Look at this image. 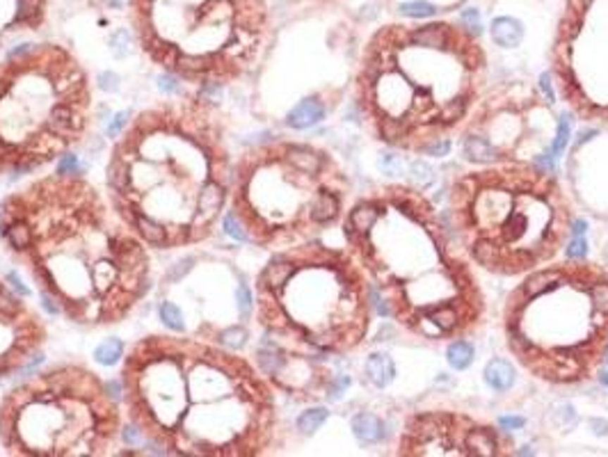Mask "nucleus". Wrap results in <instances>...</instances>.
<instances>
[{"label": "nucleus", "instance_id": "f257e3e1", "mask_svg": "<svg viewBox=\"0 0 608 457\" xmlns=\"http://www.w3.org/2000/svg\"><path fill=\"white\" fill-rule=\"evenodd\" d=\"M0 238L25 263L53 313L115 325L151 286L147 242L80 176H44L0 204Z\"/></svg>", "mask_w": 608, "mask_h": 457}, {"label": "nucleus", "instance_id": "f03ea898", "mask_svg": "<svg viewBox=\"0 0 608 457\" xmlns=\"http://www.w3.org/2000/svg\"><path fill=\"white\" fill-rule=\"evenodd\" d=\"M121 389L137 434L163 453L259 457L275 442L277 405L263 373L201 339H139L126 352Z\"/></svg>", "mask_w": 608, "mask_h": 457}, {"label": "nucleus", "instance_id": "7ed1b4c3", "mask_svg": "<svg viewBox=\"0 0 608 457\" xmlns=\"http://www.w3.org/2000/svg\"><path fill=\"white\" fill-rule=\"evenodd\" d=\"M224 124L206 99H165L121 130L106 170L108 199L149 247L209 240L231 194Z\"/></svg>", "mask_w": 608, "mask_h": 457}, {"label": "nucleus", "instance_id": "20e7f679", "mask_svg": "<svg viewBox=\"0 0 608 457\" xmlns=\"http://www.w3.org/2000/svg\"><path fill=\"white\" fill-rule=\"evenodd\" d=\"M348 251L398 327L426 341H455L485 320V293L433 201L387 183L345 211Z\"/></svg>", "mask_w": 608, "mask_h": 457}, {"label": "nucleus", "instance_id": "39448f33", "mask_svg": "<svg viewBox=\"0 0 608 457\" xmlns=\"http://www.w3.org/2000/svg\"><path fill=\"white\" fill-rule=\"evenodd\" d=\"M488 71L480 37L462 23H389L364 46L354 101L382 144L439 158L478 104Z\"/></svg>", "mask_w": 608, "mask_h": 457}, {"label": "nucleus", "instance_id": "423d86ee", "mask_svg": "<svg viewBox=\"0 0 608 457\" xmlns=\"http://www.w3.org/2000/svg\"><path fill=\"white\" fill-rule=\"evenodd\" d=\"M448 208L464 254L499 277H521L551 263L574 222L563 185L538 163L462 172L448 192Z\"/></svg>", "mask_w": 608, "mask_h": 457}, {"label": "nucleus", "instance_id": "0eeeda50", "mask_svg": "<svg viewBox=\"0 0 608 457\" xmlns=\"http://www.w3.org/2000/svg\"><path fill=\"white\" fill-rule=\"evenodd\" d=\"M503 334L533 377L554 387L595 380L608 348V270L567 258L523 275L503 306Z\"/></svg>", "mask_w": 608, "mask_h": 457}, {"label": "nucleus", "instance_id": "6e6552de", "mask_svg": "<svg viewBox=\"0 0 608 457\" xmlns=\"http://www.w3.org/2000/svg\"><path fill=\"white\" fill-rule=\"evenodd\" d=\"M254 300L266 337L300 354H348L371 332L368 277L348 249L318 240L275 251Z\"/></svg>", "mask_w": 608, "mask_h": 457}, {"label": "nucleus", "instance_id": "1a4fd4ad", "mask_svg": "<svg viewBox=\"0 0 608 457\" xmlns=\"http://www.w3.org/2000/svg\"><path fill=\"white\" fill-rule=\"evenodd\" d=\"M348 190V174L330 151L277 139L247 149L233 165L224 222L233 238L282 251L339 222Z\"/></svg>", "mask_w": 608, "mask_h": 457}, {"label": "nucleus", "instance_id": "9d476101", "mask_svg": "<svg viewBox=\"0 0 608 457\" xmlns=\"http://www.w3.org/2000/svg\"><path fill=\"white\" fill-rule=\"evenodd\" d=\"M89 119V78L67 49L25 44L0 62V174L58 161L87 135Z\"/></svg>", "mask_w": 608, "mask_h": 457}, {"label": "nucleus", "instance_id": "9b49d317", "mask_svg": "<svg viewBox=\"0 0 608 457\" xmlns=\"http://www.w3.org/2000/svg\"><path fill=\"white\" fill-rule=\"evenodd\" d=\"M130 9L142 51L179 80L229 85L266 46V0H130Z\"/></svg>", "mask_w": 608, "mask_h": 457}, {"label": "nucleus", "instance_id": "f8f14e48", "mask_svg": "<svg viewBox=\"0 0 608 457\" xmlns=\"http://www.w3.org/2000/svg\"><path fill=\"white\" fill-rule=\"evenodd\" d=\"M121 434L117 398L94 370L55 366L0 400V444L18 457H106Z\"/></svg>", "mask_w": 608, "mask_h": 457}, {"label": "nucleus", "instance_id": "ddd939ff", "mask_svg": "<svg viewBox=\"0 0 608 457\" xmlns=\"http://www.w3.org/2000/svg\"><path fill=\"white\" fill-rule=\"evenodd\" d=\"M556 130L554 106L526 82H508L473 106L460 128V151L476 165H542Z\"/></svg>", "mask_w": 608, "mask_h": 457}, {"label": "nucleus", "instance_id": "4468645a", "mask_svg": "<svg viewBox=\"0 0 608 457\" xmlns=\"http://www.w3.org/2000/svg\"><path fill=\"white\" fill-rule=\"evenodd\" d=\"M551 76L576 117L608 126V0H565Z\"/></svg>", "mask_w": 608, "mask_h": 457}, {"label": "nucleus", "instance_id": "2eb2a0df", "mask_svg": "<svg viewBox=\"0 0 608 457\" xmlns=\"http://www.w3.org/2000/svg\"><path fill=\"white\" fill-rule=\"evenodd\" d=\"M510 437L462 412H416L407 416L396 455L400 457H508Z\"/></svg>", "mask_w": 608, "mask_h": 457}, {"label": "nucleus", "instance_id": "dca6fc26", "mask_svg": "<svg viewBox=\"0 0 608 457\" xmlns=\"http://www.w3.org/2000/svg\"><path fill=\"white\" fill-rule=\"evenodd\" d=\"M44 343L42 315L0 279V380L39 361Z\"/></svg>", "mask_w": 608, "mask_h": 457}, {"label": "nucleus", "instance_id": "f3484780", "mask_svg": "<svg viewBox=\"0 0 608 457\" xmlns=\"http://www.w3.org/2000/svg\"><path fill=\"white\" fill-rule=\"evenodd\" d=\"M325 115H327V106L323 101L318 96H309L300 101V104L286 115V126H291L295 130H304V128L316 126L318 121H323Z\"/></svg>", "mask_w": 608, "mask_h": 457}, {"label": "nucleus", "instance_id": "a211bd4d", "mask_svg": "<svg viewBox=\"0 0 608 457\" xmlns=\"http://www.w3.org/2000/svg\"><path fill=\"white\" fill-rule=\"evenodd\" d=\"M364 368H366L368 382L371 384H376L378 389L389 387L391 382H394V375H396V363L385 352H373L366 359V366Z\"/></svg>", "mask_w": 608, "mask_h": 457}, {"label": "nucleus", "instance_id": "6ab92c4d", "mask_svg": "<svg viewBox=\"0 0 608 457\" xmlns=\"http://www.w3.org/2000/svg\"><path fill=\"white\" fill-rule=\"evenodd\" d=\"M352 432L361 444H378L385 439L387 434V425L380 421L376 414L371 412H361L352 418Z\"/></svg>", "mask_w": 608, "mask_h": 457}, {"label": "nucleus", "instance_id": "aec40b11", "mask_svg": "<svg viewBox=\"0 0 608 457\" xmlns=\"http://www.w3.org/2000/svg\"><path fill=\"white\" fill-rule=\"evenodd\" d=\"M485 382L494 389L499 391V394H503V391H510L512 384H514V377H517V373H514V366L510 361L506 359H492L488 366H485Z\"/></svg>", "mask_w": 608, "mask_h": 457}, {"label": "nucleus", "instance_id": "412c9836", "mask_svg": "<svg viewBox=\"0 0 608 457\" xmlns=\"http://www.w3.org/2000/svg\"><path fill=\"white\" fill-rule=\"evenodd\" d=\"M521 23L514 21L512 16H501V18H494L492 23V39L497 42L503 49H514V46L521 44Z\"/></svg>", "mask_w": 608, "mask_h": 457}, {"label": "nucleus", "instance_id": "4be33fe9", "mask_svg": "<svg viewBox=\"0 0 608 457\" xmlns=\"http://www.w3.org/2000/svg\"><path fill=\"white\" fill-rule=\"evenodd\" d=\"M473 357H476L473 345L464 339L451 341V345H448V350H446V359H448V363H451V368H455V370L469 368L473 363Z\"/></svg>", "mask_w": 608, "mask_h": 457}, {"label": "nucleus", "instance_id": "5701e85b", "mask_svg": "<svg viewBox=\"0 0 608 457\" xmlns=\"http://www.w3.org/2000/svg\"><path fill=\"white\" fill-rule=\"evenodd\" d=\"M124 352H126L124 341H121V339H108L94 350V359L101 363V366H115V363L124 357Z\"/></svg>", "mask_w": 608, "mask_h": 457}, {"label": "nucleus", "instance_id": "b1692460", "mask_svg": "<svg viewBox=\"0 0 608 457\" xmlns=\"http://www.w3.org/2000/svg\"><path fill=\"white\" fill-rule=\"evenodd\" d=\"M327 416H330V412H327L325 407L306 409V412H302V416L297 418V430H300L302 434H314L316 430H321L323 427Z\"/></svg>", "mask_w": 608, "mask_h": 457}, {"label": "nucleus", "instance_id": "393cba45", "mask_svg": "<svg viewBox=\"0 0 608 457\" xmlns=\"http://www.w3.org/2000/svg\"><path fill=\"white\" fill-rule=\"evenodd\" d=\"M158 311H161V320L167 330L183 332V315H181V309L174 302H163Z\"/></svg>", "mask_w": 608, "mask_h": 457}, {"label": "nucleus", "instance_id": "a878e982", "mask_svg": "<svg viewBox=\"0 0 608 457\" xmlns=\"http://www.w3.org/2000/svg\"><path fill=\"white\" fill-rule=\"evenodd\" d=\"M245 339H247V332L240 330V327H231V330L220 332V343L227 345L229 350H240L242 345H245Z\"/></svg>", "mask_w": 608, "mask_h": 457}, {"label": "nucleus", "instance_id": "bb28decb", "mask_svg": "<svg viewBox=\"0 0 608 457\" xmlns=\"http://www.w3.org/2000/svg\"><path fill=\"white\" fill-rule=\"evenodd\" d=\"M567 137H569V121L567 117H563V119H558V130H556L554 144H551V156H558L563 151V146L567 144Z\"/></svg>", "mask_w": 608, "mask_h": 457}, {"label": "nucleus", "instance_id": "cd10ccee", "mask_svg": "<svg viewBox=\"0 0 608 457\" xmlns=\"http://www.w3.org/2000/svg\"><path fill=\"white\" fill-rule=\"evenodd\" d=\"M236 302H238V309H240V315L242 318H247V315L252 313V306H254V297H252L249 288L245 284L238 286L236 291Z\"/></svg>", "mask_w": 608, "mask_h": 457}, {"label": "nucleus", "instance_id": "c85d7f7f", "mask_svg": "<svg viewBox=\"0 0 608 457\" xmlns=\"http://www.w3.org/2000/svg\"><path fill=\"white\" fill-rule=\"evenodd\" d=\"M466 30H471L473 35H483V23H480V14L476 12V9H466V12L462 14V21H460Z\"/></svg>", "mask_w": 608, "mask_h": 457}, {"label": "nucleus", "instance_id": "c756f323", "mask_svg": "<svg viewBox=\"0 0 608 457\" xmlns=\"http://www.w3.org/2000/svg\"><path fill=\"white\" fill-rule=\"evenodd\" d=\"M585 240L581 238V236H574L572 238V242H569V247H567V256L569 258H583L585 256Z\"/></svg>", "mask_w": 608, "mask_h": 457}, {"label": "nucleus", "instance_id": "7c9ffc66", "mask_svg": "<svg viewBox=\"0 0 608 457\" xmlns=\"http://www.w3.org/2000/svg\"><path fill=\"white\" fill-rule=\"evenodd\" d=\"M126 124H128V113H119V115L115 117V121H112V124L108 126V135H110V137H119L121 130L126 128Z\"/></svg>", "mask_w": 608, "mask_h": 457}, {"label": "nucleus", "instance_id": "2f4dec72", "mask_svg": "<svg viewBox=\"0 0 608 457\" xmlns=\"http://www.w3.org/2000/svg\"><path fill=\"white\" fill-rule=\"evenodd\" d=\"M499 425L503 427V430H510V427H512V430H517V427L523 425V418H517V416H514V418H501Z\"/></svg>", "mask_w": 608, "mask_h": 457}, {"label": "nucleus", "instance_id": "473e14b6", "mask_svg": "<svg viewBox=\"0 0 608 457\" xmlns=\"http://www.w3.org/2000/svg\"><path fill=\"white\" fill-rule=\"evenodd\" d=\"M602 384L608 387V373H604V375H602Z\"/></svg>", "mask_w": 608, "mask_h": 457}, {"label": "nucleus", "instance_id": "72a5a7b5", "mask_svg": "<svg viewBox=\"0 0 608 457\" xmlns=\"http://www.w3.org/2000/svg\"><path fill=\"white\" fill-rule=\"evenodd\" d=\"M604 361H608V348H606V352H604Z\"/></svg>", "mask_w": 608, "mask_h": 457}]
</instances>
